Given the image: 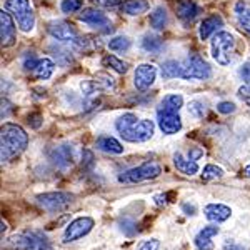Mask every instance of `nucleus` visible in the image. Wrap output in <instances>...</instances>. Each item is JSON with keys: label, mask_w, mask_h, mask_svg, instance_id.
<instances>
[{"label": "nucleus", "mask_w": 250, "mask_h": 250, "mask_svg": "<svg viewBox=\"0 0 250 250\" xmlns=\"http://www.w3.org/2000/svg\"><path fill=\"white\" fill-rule=\"evenodd\" d=\"M175 10H177L179 19L184 20V22H187V23L193 22L200 12L199 7H197V3L192 2V0H180V2L175 5Z\"/></svg>", "instance_id": "obj_18"}, {"label": "nucleus", "mask_w": 250, "mask_h": 250, "mask_svg": "<svg viewBox=\"0 0 250 250\" xmlns=\"http://www.w3.org/2000/svg\"><path fill=\"white\" fill-rule=\"evenodd\" d=\"M210 75H212L210 65L202 57H199V55H190L182 63L180 77L185 80H207Z\"/></svg>", "instance_id": "obj_7"}, {"label": "nucleus", "mask_w": 250, "mask_h": 250, "mask_svg": "<svg viewBox=\"0 0 250 250\" xmlns=\"http://www.w3.org/2000/svg\"><path fill=\"white\" fill-rule=\"evenodd\" d=\"M155 204L157 205H165V204H167V195H157L155 197Z\"/></svg>", "instance_id": "obj_44"}, {"label": "nucleus", "mask_w": 250, "mask_h": 250, "mask_svg": "<svg viewBox=\"0 0 250 250\" xmlns=\"http://www.w3.org/2000/svg\"><path fill=\"white\" fill-rule=\"evenodd\" d=\"M48 34L54 39H57L59 42H72L77 37V30L72 23L62 22V20H54L48 23Z\"/></svg>", "instance_id": "obj_12"}, {"label": "nucleus", "mask_w": 250, "mask_h": 250, "mask_svg": "<svg viewBox=\"0 0 250 250\" xmlns=\"http://www.w3.org/2000/svg\"><path fill=\"white\" fill-rule=\"evenodd\" d=\"M7 247L14 250H54L47 237L35 230L12 235L7 240Z\"/></svg>", "instance_id": "obj_3"}, {"label": "nucleus", "mask_w": 250, "mask_h": 250, "mask_svg": "<svg viewBox=\"0 0 250 250\" xmlns=\"http://www.w3.org/2000/svg\"><path fill=\"white\" fill-rule=\"evenodd\" d=\"M120 10L127 15H140L148 10V2L147 0H124Z\"/></svg>", "instance_id": "obj_22"}, {"label": "nucleus", "mask_w": 250, "mask_h": 250, "mask_svg": "<svg viewBox=\"0 0 250 250\" xmlns=\"http://www.w3.org/2000/svg\"><path fill=\"white\" fill-rule=\"evenodd\" d=\"M224 25V20L220 15H210V17L204 19V22L200 23V39L207 40L213 32H217L220 27Z\"/></svg>", "instance_id": "obj_21"}, {"label": "nucleus", "mask_w": 250, "mask_h": 250, "mask_svg": "<svg viewBox=\"0 0 250 250\" xmlns=\"http://www.w3.org/2000/svg\"><path fill=\"white\" fill-rule=\"evenodd\" d=\"M219 233V227L217 225H207L202 230L195 235L193 239V244L199 250H213V242L212 237H215Z\"/></svg>", "instance_id": "obj_17"}, {"label": "nucleus", "mask_w": 250, "mask_h": 250, "mask_svg": "<svg viewBox=\"0 0 250 250\" xmlns=\"http://www.w3.org/2000/svg\"><path fill=\"white\" fill-rule=\"evenodd\" d=\"M99 7H115L120 3V0H92Z\"/></svg>", "instance_id": "obj_40"}, {"label": "nucleus", "mask_w": 250, "mask_h": 250, "mask_svg": "<svg viewBox=\"0 0 250 250\" xmlns=\"http://www.w3.org/2000/svg\"><path fill=\"white\" fill-rule=\"evenodd\" d=\"M5 9L17 19L22 32H30L35 25V15L30 7V0H5Z\"/></svg>", "instance_id": "obj_4"}, {"label": "nucleus", "mask_w": 250, "mask_h": 250, "mask_svg": "<svg viewBox=\"0 0 250 250\" xmlns=\"http://www.w3.org/2000/svg\"><path fill=\"white\" fill-rule=\"evenodd\" d=\"M168 17H167V10L164 7H157V9L150 14V25L155 30H164L167 27Z\"/></svg>", "instance_id": "obj_25"}, {"label": "nucleus", "mask_w": 250, "mask_h": 250, "mask_svg": "<svg viewBox=\"0 0 250 250\" xmlns=\"http://www.w3.org/2000/svg\"><path fill=\"white\" fill-rule=\"evenodd\" d=\"M0 40L2 47H10L15 42V25L9 12H0Z\"/></svg>", "instance_id": "obj_15"}, {"label": "nucleus", "mask_w": 250, "mask_h": 250, "mask_svg": "<svg viewBox=\"0 0 250 250\" xmlns=\"http://www.w3.org/2000/svg\"><path fill=\"white\" fill-rule=\"evenodd\" d=\"M95 147L99 148V150L105 152V154L119 155V154H122V152H124L122 144H120L117 139H114V137H108V135L99 137V139H97V142H95Z\"/></svg>", "instance_id": "obj_20"}, {"label": "nucleus", "mask_w": 250, "mask_h": 250, "mask_svg": "<svg viewBox=\"0 0 250 250\" xmlns=\"http://www.w3.org/2000/svg\"><path fill=\"white\" fill-rule=\"evenodd\" d=\"M142 47H144V50H147V52H159L160 48H162V40L159 37H155V35L147 34L142 39Z\"/></svg>", "instance_id": "obj_30"}, {"label": "nucleus", "mask_w": 250, "mask_h": 250, "mask_svg": "<svg viewBox=\"0 0 250 250\" xmlns=\"http://www.w3.org/2000/svg\"><path fill=\"white\" fill-rule=\"evenodd\" d=\"M162 173V167L157 162H145L139 167L128 168L122 175H119V180L124 184H139L145 182V180H152Z\"/></svg>", "instance_id": "obj_5"}, {"label": "nucleus", "mask_w": 250, "mask_h": 250, "mask_svg": "<svg viewBox=\"0 0 250 250\" xmlns=\"http://www.w3.org/2000/svg\"><path fill=\"white\" fill-rule=\"evenodd\" d=\"M182 210L187 213V215H195V212H197V208L193 207V205H188V204H184L182 205Z\"/></svg>", "instance_id": "obj_42"}, {"label": "nucleus", "mask_w": 250, "mask_h": 250, "mask_svg": "<svg viewBox=\"0 0 250 250\" xmlns=\"http://www.w3.org/2000/svg\"><path fill=\"white\" fill-rule=\"evenodd\" d=\"M244 175H245V177H249V179H250V165H247V167L244 168Z\"/></svg>", "instance_id": "obj_45"}, {"label": "nucleus", "mask_w": 250, "mask_h": 250, "mask_svg": "<svg viewBox=\"0 0 250 250\" xmlns=\"http://www.w3.org/2000/svg\"><path fill=\"white\" fill-rule=\"evenodd\" d=\"M157 77V67L152 63H142L137 67L135 75H134V83L139 90H148L152 87V83L155 82Z\"/></svg>", "instance_id": "obj_11"}, {"label": "nucleus", "mask_w": 250, "mask_h": 250, "mask_svg": "<svg viewBox=\"0 0 250 250\" xmlns=\"http://www.w3.org/2000/svg\"><path fill=\"white\" fill-rule=\"evenodd\" d=\"M173 164H175L177 170H180L185 175H195L197 172H199V164H197V160H192L190 157H184V154H180V152H177L175 155H173Z\"/></svg>", "instance_id": "obj_19"}, {"label": "nucleus", "mask_w": 250, "mask_h": 250, "mask_svg": "<svg viewBox=\"0 0 250 250\" xmlns=\"http://www.w3.org/2000/svg\"><path fill=\"white\" fill-rule=\"evenodd\" d=\"M50 160L60 170H67L74 164V150H72V147L68 144L59 145V147L50 150Z\"/></svg>", "instance_id": "obj_14"}, {"label": "nucleus", "mask_w": 250, "mask_h": 250, "mask_svg": "<svg viewBox=\"0 0 250 250\" xmlns=\"http://www.w3.org/2000/svg\"><path fill=\"white\" fill-rule=\"evenodd\" d=\"M160 249V240L159 239H148V240H142L139 244V247L135 250H159Z\"/></svg>", "instance_id": "obj_36"}, {"label": "nucleus", "mask_w": 250, "mask_h": 250, "mask_svg": "<svg viewBox=\"0 0 250 250\" xmlns=\"http://www.w3.org/2000/svg\"><path fill=\"white\" fill-rule=\"evenodd\" d=\"M82 0H62V3H60V9L62 12H65V14H74V12H77L82 9Z\"/></svg>", "instance_id": "obj_34"}, {"label": "nucleus", "mask_w": 250, "mask_h": 250, "mask_svg": "<svg viewBox=\"0 0 250 250\" xmlns=\"http://www.w3.org/2000/svg\"><path fill=\"white\" fill-rule=\"evenodd\" d=\"M224 250H245V247H242L240 244H235V242H227L224 245Z\"/></svg>", "instance_id": "obj_41"}, {"label": "nucleus", "mask_w": 250, "mask_h": 250, "mask_svg": "<svg viewBox=\"0 0 250 250\" xmlns=\"http://www.w3.org/2000/svg\"><path fill=\"white\" fill-rule=\"evenodd\" d=\"M79 19L82 20L83 23H87V25L94 27V29H99L102 32H110L112 30L110 20H108L107 15L99 9H85L82 14H80Z\"/></svg>", "instance_id": "obj_10"}, {"label": "nucleus", "mask_w": 250, "mask_h": 250, "mask_svg": "<svg viewBox=\"0 0 250 250\" xmlns=\"http://www.w3.org/2000/svg\"><path fill=\"white\" fill-rule=\"evenodd\" d=\"M182 72V63H179L177 60H167L162 63V77L164 79H175L180 77Z\"/></svg>", "instance_id": "obj_27"}, {"label": "nucleus", "mask_w": 250, "mask_h": 250, "mask_svg": "<svg viewBox=\"0 0 250 250\" xmlns=\"http://www.w3.org/2000/svg\"><path fill=\"white\" fill-rule=\"evenodd\" d=\"M39 205L48 212H63L74 202V195L67 192H48L37 195Z\"/></svg>", "instance_id": "obj_8"}, {"label": "nucleus", "mask_w": 250, "mask_h": 250, "mask_svg": "<svg viewBox=\"0 0 250 250\" xmlns=\"http://www.w3.org/2000/svg\"><path fill=\"white\" fill-rule=\"evenodd\" d=\"M128 47H130V40L127 37H122V35L110 39V42H108V48L114 52H125L128 50Z\"/></svg>", "instance_id": "obj_32"}, {"label": "nucleus", "mask_w": 250, "mask_h": 250, "mask_svg": "<svg viewBox=\"0 0 250 250\" xmlns=\"http://www.w3.org/2000/svg\"><path fill=\"white\" fill-rule=\"evenodd\" d=\"M0 225H2V229H0V232H2V235H3V232H5L7 230V224H5V222H0Z\"/></svg>", "instance_id": "obj_46"}, {"label": "nucleus", "mask_w": 250, "mask_h": 250, "mask_svg": "<svg viewBox=\"0 0 250 250\" xmlns=\"http://www.w3.org/2000/svg\"><path fill=\"white\" fill-rule=\"evenodd\" d=\"M240 77L245 80L247 83H250V62H245L244 65L240 67Z\"/></svg>", "instance_id": "obj_39"}, {"label": "nucleus", "mask_w": 250, "mask_h": 250, "mask_svg": "<svg viewBox=\"0 0 250 250\" xmlns=\"http://www.w3.org/2000/svg\"><path fill=\"white\" fill-rule=\"evenodd\" d=\"M237 95H239L240 100H244V102L250 107V83H245V85H242L239 88V92H237Z\"/></svg>", "instance_id": "obj_37"}, {"label": "nucleus", "mask_w": 250, "mask_h": 250, "mask_svg": "<svg viewBox=\"0 0 250 250\" xmlns=\"http://www.w3.org/2000/svg\"><path fill=\"white\" fill-rule=\"evenodd\" d=\"M119 229H120V232H124L125 235H128V237L135 235V232H137L135 222L130 220V219H124V222H120L119 224Z\"/></svg>", "instance_id": "obj_35"}, {"label": "nucleus", "mask_w": 250, "mask_h": 250, "mask_svg": "<svg viewBox=\"0 0 250 250\" xmlns=\"http://www.w3.org/2000/svg\"><path fill=\"white\" fill-rule=\"evenodd\" d=\"M188 114L193 115L195 119H202V117L207 114V107H205V104L200 102V100H192V102L188 104Z\"/></svg>", "instance_id": "obj_33"}, {"label": "nucleus", "mask_w": 250, "mask_h": 250, "mask_svg": "<svg viewBox=\"0 0 250 250\" xmlns=\"http://www.w3.org/2000/svg\"><path fill=\"white\" fill-rule=\"evenodd\" d=\"M54 68H55V63L52 62L50 59H39L37 65L32 72H34V75L40 80H47L50 79V75L54 74Z\"/></svg>", "instance_id": "obj_24"}, {"label": "nucleus", "mask_w": 250, "mask_h": 250, "mask_svg": "<svg viewBox=\"0 0 250 250\" xmlns=\"http://www.w3.org/2000/svg\"><path fill=\"white\" fill-rule=\"evenodd\" d=\"M235 14L237 19H239V23L242 29H245L250 34V7L245 5V3L239 2L235 5Z\"/></svg>", "instance_id": "obj_26"}, {"label": "nucleus", "mask_w": 250, "mask_h": 250, "mask_svg": "<svg viewBox=\"0 0 250 250\" xmlns=\"http://www.w3.org/2000/svg\"><path fill=\"white\" fill-rule=\"evenodd\" d=\"M29 145V135L17 124H3L0 128V159L9 162L22 154Z\"/></svg>", "instance_id": "obj_2"}, {"label": "nucleus", "mask_w": 250, "mask_h": 250, "mask_svg": "<svg viewBox=\"0 0 250 250\" xmlns=\"http://www.w3.org/2000/svg\"><path fill=\"white\" fill-rule=\"evenodd\" d=\"M102 65L112 68V70H115L117 74H125V72L128 70L127 63L122 62L120 59H117L115 55H107V57H104L102 59Z\"/></svg>", "instance_id": "obj_28"}, {"label": "nucleus", "mask_w": 250, "mask_h": 250, "mask_svg": "<svg viewBox=\"0 0 250 250\" xmlns=\"http://www.w3.org/2000/svg\"><path fill=\"white\" fill-rule=\"evenodd\" d=\"M94 83H95L97 90H114L115 88V80L112 79L108 74H104V72L97 74Z\"/></svg>", "instance_id": "obj_29"}, {"label": "nucleus", "mask_w": 250, "mask_h": 250, "mask_svg": "<svg viewBox=\"0 0 250 250\" xmlns=\"http://www.w3.org/2000/svg\"><path fill=\"white\" fill-rule=\"evenodd\" d=\"M200 155H202V150H199V148H193V150L190 152V154H188V157H190L192 160H197Z\"/></svg>", "instance_id": "obj_43"}, {"label": "nucleus", "mask_w": 250, "mask_h": 250, "mask_svg": "<svg viewBox=\"0 0 250 250\" xmlns=\"http://www.w3.org/2000/svg\"><path fill=\"white\" fill-rule=\"evenodd\" d=\"M204 213H205V217H207V220L215 222V224H222V222L230 219L232 210L229 205H224V204H208L207 207L204 208Z\"/></svg>", "instance_id": "obj_16"}, {"label": "nucleus", "mask_w": 250, "mask_h": 250, "mask_svg": "<svg viewBox=\"0 0 250 250\" xmlns=\"http://www.w3.org/2000/svg\"><path fill=\"white\" fill-rule=\"evenodd\" d=\"M217 110L220 112V114H233L235 112V104L232 102H220L219 105H217Z\"/></svg>", "instance_id": "obj_38"}, {"label": "nucleus", "mask_w": 250, "mask_h": 250, "mask_svg": "<svg viewBox=\"0 0 250 250\" xmlns=\"http://www.w3.org/2000/svg\"><path fill=\"white\" fill-rule=\"evenodd\" d=\"M115 128L124 140L132 144H140L152 139L155 125L152 120L139 119L135 114H124L122 117L117 119Z\"/></svg>", "instance_id": "obj_1"}, {"label": "nucleus", "mask_w": 250, "mask_h": 250, "mask_svg": "<svg viewBox=\"0 0 250 250\" xmlns=\"http://www.w3.org/2000/svg\"><path fill=\"white\" fill-rule=\"evenodd\" d=\"M157 122L164 134L173 135L182 128V119L179 112H157Z\"/></svg>", "instance_id": "obj_13"}, {"label": "nucleus", "mask_w": 250, "mask_h": 250, "mask_svg": "<svg viewBox=\"0 0 250 250\" xmlns=\"http://www.w3.org/2000/svg\"><path fill=\"white\" fill-rule=\"evenodd\" d=\"M222 177H224V170H222L220 167H217V165L208 164L204 167V170H202L204 180H217V179H222Z\"/></svg>", "instance_id": "obj_31"}, {"label": "nucleus", "mask_w": 250, "mask_h": 250, "mask_svg": "<svg viewBox=\"0 0 250 250\" xmlns=\"http://www.w3.org/2000/svg\"><path fill=\"white\" fill-rule=\"evenodd\" d=\"M182 105H184L182 95L172 94V95L164 97V100L159 104V108H157V112H179Z\"/></svg>", "instance_id": "obj_23"}, {"label": "nucleus", "mask_w": 250, "mask_h": 250, "mask_svg": "<svg viewBox=\"0 0 250 250\" xmlns=\"http://www.w3.org/2000/svg\"><path fill=\"white\" fill-rule=\"evenodd\" d=\"M233 48H235V40L232 35L229 32H219L212 40V57L220 65H229L232 60Z\"/></svg>", "instance_id": "obj_6"}, {"label": "nucleus", "mask_w": 250, "mask_h": 250, "mask_svg": "<svg viewBox=\"0 0 250 250\" xmlns=\"http://www.w3.org/2000/svg\"><path fill=\"white\" fill-rule=\"evenodd\" d=\"M95 222L92 217H79V219L72 220L70 224L67 225L65 232H63V242L65 244H70V242H75L82 237H85L88 232L94 229Z\"/></svg>", "instance_id": "obj_9"}]
</instances>
